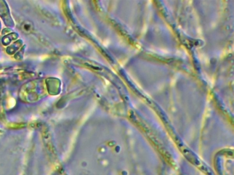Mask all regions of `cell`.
<instances>
[{
    "mask_svg": "<svg viewBox=\"0 0 234 175\" xmlns=\"http://www.w3.org/2000/svg\"><path fill=\"white\" fill-rule=\"evenodd\" d=\"M21 29L25 33H29L33 30V25L31 22H24L21 26Z\"/></svg>",
    "mask_w": 234,
    "mask_h": 175,
    "instance_id": "cell-1",
    "label": "cell"
}]
</instances>
